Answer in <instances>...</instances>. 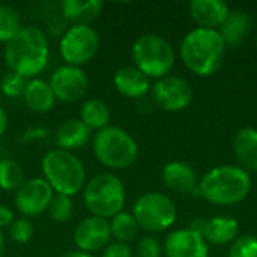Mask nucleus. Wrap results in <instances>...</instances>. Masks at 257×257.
I'll list each match as a JSON object with an SVG mask.
<instances>
[{
  "mask_svg": "<svg viewBox=\"0 0 257 257\" xmlns=\"http://www.w3.org/2000/svg\"><path fill=\"white\" fill-rule=\"evenodd\" d=\"M167 257H208V244L199 232L181 229L172 232L164 244Z\"/></svg>",
  "mask_w": 257,
  "mask_h": 257,
  "instance_id": "nucleus-14",
  "label": "nucleus"
},
{
  "mask_svg": "<svg viewBox=\"0 0 257 257\" xmlns=\"http://www.w3.org/2000/svg\"><path fill=\"white\" fill-rule=\"evenodd\" d=\"M102 6L101 0H65L62 2L60 9L65 20L72 23V26H89L99 17Z\"/></svg>",
  "mask_w": 257,
  "mask_h": 257,
  "instance_id": "nucleus-20",
  "label": "nucleus"
},
{
  "mask_svg": "<svg viewBox=\"0 0 257 257\" xmlns=\"http://www.w3.org/2000/svg\"><path fill=\"white\" fill-rule=\"evenodd\" d=\"M139 224L136 221V218L128 214V212H119L117 215H114L110 221V230H111V236L116 238L117 242H123V244H130L131 241H134L139 235Z\"/></svg>",
  "mask_w": 257,
  "mask_h": 257,
  "instance_id": "nucleus-25",
  "label": "nucleus"
},
{
  "mask_svg": "<svg viewBox=\"0 0 257 257\" xmlns=\"http://www.w3.org/2000/svg\"><path fill=\"white\" fill-rule=\"evenodd\" d=\"M6 128H8V114L3 110V107L0 105V137L5 134Z\"/></svg>",
  "mask_w": 257,
  "mask_h": 257,
  "instance_id": "nucleus-35",
  "label": "nucleus"
},
{
  "mask_svg": "<svg viewBox=\"0 0 257 257\" xmlns=\"http://www.w3.org/2000/svg\"><path fill=\"white\" fill-rule=\"evenodd\" d=\"M229 12L230 9L223 0H193L190 3V14L202 29H220Z\"/></svg>",
  "mask_w": 257,
  "mask_h": 257,
  "instance_id": "nucleus-16",
  "label": "nucleus"
},
{
  "mask_svg": "<svg viewBox=\"0 0 257 257\" xmlns=\"http://www.w3.org/2000/svg\"><path fill=\"white\" fill-rule=\"evenodd\" d=\"M15 220V214L14 211L6 206V205H0V230L2 227H9Z\"/></svg>",
  "mask_w": 257,
  "mask_h": 257,
  "instance_id": "nucleus-34",
  "label": "nucleus"
},
{
  "mask_svg": "<svg viewBox=\"0 0 257 257\" xmlns=\"http://www.w3.org/2000/svg\"><path fill=\"white\" fill-rule=\"evenodd\" d=\"M233 151L244 170H257V130H239L233 140Z\"/></svg>",
  "mask_w": 257,
  "mask_h": 257,
  "instance_id": "nucleus-23",
  "label": "nucleus"
},
{
  "mask_svg": "<svg viewBox=\"0 0 257 257\" xmlns=\"http://www.w3.org/2000/svg\"><path fill=\"white\" fill-rule=\"evenodd\" d=\"M5 250H6V244H5V236L0 230V257L5 256Z\"/></svg>",
  "mask_w": 257,
  "mask_h": 257,
  "instance_id": "nucleus-37",
  "label": "nucleus"
},
{
  "mask_svg": "<svg viewBox=\"0 0 257 257\" xmlns=\"http://www.w3.org/2000/svg\"><path fill=\"white\" fill-rule=\"evenodd\" d=\"M111 238L108 220L99 217H87L81 220L74 230V241L80 251L92 253L108 245Z\"/></svg>",
  "mask_w": 257,
  "mask_h": 257,
  "instance_id": "nucleus-13",
  "label": "nucleus"
},
{
  "mask_svg": "<svg viewBox=\"0 0 257 257\" xmlns=\"http://www.w3.org/2000/svg\"><path fill=\"white\" fill-rule=\"evenodd\" d=\"M50 87L56 96L63 102H75L81 99L89 87L86 72L78 66L62 65L50 77Z\"/></svg>",
  "mask_w": 257,
  "mask_h": 257,
  "instance_id": "nucleus-12",
  "label": "nucleus"
},
{
  "mask_svg": "<svg viewBox=\"0 0 257 257\" xmlns=\"http://www.w3.org/2000/svg\"><path fill=\"white\" fill-rule=\"evenodd\" d=\"M53 197L54 191L44 178H32L24 181V184L17 190L15 206L26 218L38 217L48 211Z\"/></svg>",
  "mask_w": 257,
  "mask_h": 257,
  "instance_id": "nucleus-10",
  "label": "nucleus"
},
{
  "mask_svg": "<svg viewBox=\"0 0 257 257\" xmlns=\"http://www.w3.org/2000/svg\"><path fill=\"white\" fill-rule=\"evenodd\" d=\"M133 59L148 78H163L175 65V51L167 39L155 33L142 35L133 45Z\"/></svg>",
  "mask_w": 257,
  "mask_h": 257,
  "instance_id": "nucleus-7",
  "label": "nucleus"
},
{
  "mask_svg": "<svg viewBox=\"0 0 257 257\" xmlns=\"http://www.w3.org/2000/svg\"><path fill=\"white\" fill-rule=\"evenodd\" d=\"M23 99L35 113H47L56 104V96L50 87V83L41 78H32L27 81L23 92Z\"/></svg>",
  "mask_w": 257,
  "mask_h": 257,
  "instance_id": "nucleus-19",
  "label": "nucleus"
},
{
  "mask_svg": "<svg viewBox=\"0 0 257 257\" xmlns=\"http://www.w3.org/2000/svg\"><path fill=\"white\" fill-rule=\"evenodd\" d=\"M84 205L93 217L113 218L125 205V187L113 173H99L84 187Z\"/></svg>",
  "mask_w": 257,
  "mask_h": 257,
  "instance_id": "nucleus-5",
  "label": "nucleus"
},
{
  "mask_svg": "<svg viewBox=\"0 0 257 257\" xmlns=\"http://www.w3.org/2000/svg\"><path fill=\"white\" fill-rule=\"evenodd\" d=\"M21 29L23 26L20 14L12 6L0 3V42L6 44Z\"/></svg>",
  "mask_w": 257,
  "mask_h": 257,
  "instance_id": "nucleus-27",
  "label": "nucleus"
},
{
  "mask_svg": "<svg viewBox=\"0 0 257 257\" xmlns=\"http://www.w3.org/2000/svg\"><path fill=\"white\" fill-rule=\"evenodd\" d=\"M95 158L110 169H126L139 157V146L133 136L119 126H105L93 139Z\"/></svg>",
  "mask_w": 257,
  "mask_h": 257,
  "instance_id": "nucleus-6",
  "label": "nucleus"
},
{
  "mask_svg": "<svg viewBox=\"0 0 257 257\" xmlns=\"http://www.w3.org/2000/svg\"><path fill=\"white\" fill-rule=\"evenodd\" d=\"M24 184V172L20 163L5 158L0 160V188L5 191H17Z\"/></svg>",
  "mask_w": 257,
  "mask_h": 257,
  "instance_id": "nucleus-26",
  "label": "nucleus"
},
{
  "mask_svg": "<svg viewBox=\"0 0 257 257\" xmlns=\"http://www.w3.org/2000/svg\"><path fill=\"white\" fill-rule=\"evenodd\" d=\"M62 257H95L90 253H84V251H80V250H74V251H68L65 253Z\"/></svg>",
  "mask_w": 257,
  "mask_h": 257,
  "instance_id": "nucleus-36",
  "label": "nucleus"
},
{
  "mask_svg": "<svg viewBox=\"0 0 257 257\" xmlns=\"http://www.w3.org/2000/svg\"><path fill=\"white\" fill-rule=\"evenodd\" d=\"M41 167L44 179L53 188L54 194H65L72 197L84 187V164L72 152L62 149L48 151L42 158Z\"/></svg>",
  "mask_w": 257,
  "mask_h": 257,
  "instance_id": "nucleus-4",
  "label": "nucleus"
},
{
  "mask_svg": "<svg viewBox=\"0 0 257 257\" xmlns=\"http://www.w3.org/2000/svg\"><path fill=\"white\" fill-rule=\"evenodd\" d=\"M50 215L56 223H66L72 217L74 205L69 196L65 194H54L51 203H50Z\"/></svg>",
  "mask_w": 257,
  "mask_h": 257,
  "instance_id": "nucleus-28",
  "label": "nucleus"
},
{
  "mask_svg": "<svg viewBox=\"0 0 257 257\" xmlns=\"http://www.w3.org/2000/svg\"><path fill=\"white\" fill-rule=\"evenodd\" d=\"M137 257H161V245L152 236H145L139 241L136 248Z\"/></svg>",
  "mask_w": 257,
  "mask_h": 257,
  "instance_id": "nucleus-32",
  "label": "nucleus"
},
{
  "mask_svg": "<svg viewBox=\"0 0 257 257\" xmlns=\"http://www.w3.org/2000/svg\"><path fill=\"white\" fill-rule=\"evenodd\" d=\"M239 230V224L233 218L227 217H215L209 221H205L202 229V236L206 244L212 245H226L236 239Z\"/></svg>",
  "mask_w": 257,
  "mask_h": 257,
  "instance_id": "nucleus-22",
  "label": "nucleus"
},
{
  "mask_svg": "<svg viewBox=\"0 0 257 257\" xmlns=\"http://www.w3.org/2000/svg\"><path fill=\"white\" fill-rule=\"evenodd\" d=\"M229 257H257L256 236H241L236 238L229 250Z\"/></svg>",
  "mask_w": 257,
  "mask_h": 257,
  "instance_id": "nucleus-31",
  "label": "nucleus"
},
{
  "mask_svg": "<svg viewBox=\"0 0 257 257\" xmlns=\"http://www.w3.org/2000/svg\"><path fill=\"white\" fill-rule=\"evenodd\" d=\"M176 206L173 200L163 193H146L134 205L133 217L139 227L148 232H161L176 221Z\"/></svg>",
  "mask_w": 257,
  "mask_h": 257,
  "instance_id": "nucleus-8",
  "label": "nucleus"
},
{
  "mask_svg": "<svg viewBox=\"0 0 257 257\" xmlns=\"http://www.w3.org/2000/svg\"><path fill=\"white\" fill-rule=\"evenodd\" d=\"M48 38L35 26L23 27L5 44V60L9 71L23 78H35L48 63Z\"/></svg>",
  "mask_w": 257,
  "mask_h": 257,
  "instance_id": "nucleus-1",
  "label": "nucleus"
},
{
  "mask_svg": "<svg viewBox=\"0 0 257 257\" xmlns=\"http://www.w3.org/2000/svg\"><path fill=\"white\" fill-rule=\"evenodd\" d=\"M163 181L166 187L172 191L176 193H191V194H199V181L197 175L193 170L191 166L182 161H172L164 166L163 169Z\"/></svg>",
  "mask_w": 257,
  "mask_h": 257,
  "instance_id": "nucleus-15",
  "label": "nucleus"
},
{
  "mask_svg": "<svg viewBox=\"0 0 257 257\" xmlns=\"http://www.w3.org/2000/svg\"><path fill=\"white\" fill-rule=\"evenodd\" d=\"M251 30V18L245 11H230L224 23L220 26L218 33L221 35L226 47H238L247 38Z\"/></svg>",
  "mask_w": 257,
  "mask_h": 257,
  "instance_id": "nucleus-18",
  "label": "nucleus"
},
{
  "mask_svg": "<svg viewBox=\"0 0 257 257\" xmlns=\"http://www.w3.org/2000/svg\"><path fill=\"white\" fill-rule=\"evenodd\" d=\"M114 87L119 93L128 98H140L148 93L151 83L149 78L136 66H122L113 77Z\"/></svg>",
  "mask_w": 257,
  "mask_h": 257,
  "instance_id": "nucleus-17",
  "label": "nucleus"
},
{
  "mask_svg": "<svg viewBox=\"0 0 257 257\" xmlns=\"http://www.w3.org/2000/svg\"><path fill=\"white\" fill-rule=\"evenodd\" d=\"M80 120L89 130H104L110 122V108L101 99H87L81 105Z\"/></svg>",
  "mask_w": 257,
  "mask_h": 257,
  "instance_id": "nucleus-24",
  "label": "nucleus"
},
{
  "mask_svg": "<svg viewBox=\"0 0 257 257\" xmlns=\"http://www.w3.org/2000/svg\"><path fill=\"white\" fill-rule=\"evenodd\" d=\"M90 137V130L80 119L65 120L56 131L54 140L62 151H75L83 148Z\"/></svg>",
  "mask_w": 257,
  "mask_h": 257,
  "instance_id": "nucleus-21",
  "label": "nucleus"
},
{
  "mask_svg": "<svg viewBox=\"0 0 257 257\" xmlns=\"http://www.w3.org/2000/svg\"><path fill=\"white\" fill-rule=\"evenodd\" d=\"M256 47H257V39H256Z\"/></svg>",
  "mask_w": 257,
  "mask_h": 257,
  "instance_id": "nucleus-38",
  "label": "nucleus"
},
{
  "mask_svg": "<svg viewBox=\"0 0 257 257\" xmlns=\"http://www.w3.org/2000/svg\"><path fill=\"white\" fill-rule=\"evenodd\" d=\"M152 96L158 107L166 111L185 110L193 101V89L188 81L178 75L160 78L152 87Z\"/></svg>",
  "mask_w": 257,
  "mask_h": 257,
  "instance_id": "nucleus-11",
  "label": "nucleus"
},
{
  "mask_svg": "<svg viewBox=\"0 0 257 257\" xmlns=\"http://www.w3.org/2000/svg\"><path fill=\"white\" fill-rule=\"evenodd\" d=\"M102 257H133V250L128 244L123 242H111L102 251Z\"/></svg>",
  "mask_w": 257,
  "mask_h": 257,
  "instance_id": "nucleus-33",
  "label": "nucleus"
},
{
  "mask_svg": "<svg viewBox=\"0 0 257 257\" xmlns=\"http://www.w3.org/2000/svg\"><path fill=\"white\" fill-rule=\"evenodd\" d=\"M60 56L71 66L89 63L99 50V35L92 26H71L60 39Z\"/></svg>",
  "mask_w": 257,
  "mask_h": 257,
  "instance_id": "nucleus-9",
  "label": "nucleus"
},
{
  "mask_svg": "<svg viewBox=\"0 0 257 257\" xmlns=\"http://www.w3.org/2000/svg\"><path fill=\"white\" fill-rule=\"evenodd\" d=\"M35 233V227L32 221L26 217L15 218L14 223L9 226V236L17 244H27Z\"/></svg>",
  "mask_w": 257,
  "mask_h": 257,
  "instance_id": "nucleus-29",
  "label": "nucleus"
},
{
  "mask_svg": "<svg viewBox=\"0 0 257 257\" xmlns=\"http://www.w3.org/2000/svg\"><path fill=\"white\" fill-rule=\"evenodd\" d=\"M26 84H27L26 78H23L21 75L9 71L2 77L0 89L3 92V95H6L9 98H17V96H23Z\"/></svg>",
  "mask_w": 257,
  "mask_h": 257,
  "instance_id": "nucleus-30",
  "label": "nucleus"
},
{
  "mask_svg": "<svg viewBox=\"0 0 257 257\" xmlns=\"http://www.w3.org/2000/svg\"><path fill=\"white\" fill-rule=\"evenodd\" d=\"M251 188V181L242 167L220 166L208 172L199 182V193L214 205H235L242 202Z\"/></svg>",
  "mask_w": 257,
  "mask_h": 257,
  "instance_id": "nucleus-3",
  "label": "nucleus"
},
{
  "mask_svg": "<svg viewBox=\"0 0 257 257\" xmlns=\"http://www.w3.org/2000/svg\"><path fill=\"white\" fill-rule=\"evenodd\" d=\"M226 44L218 30L197 27L188 32L181 42V59L184 65L200 77L215 74L224 57Z\"/></svg>",
  "mask_w": 257,
  "mask_h": 257,
  "instance_id": "nucleus-2",
  "label": "nucleus"
}]
</instances>
